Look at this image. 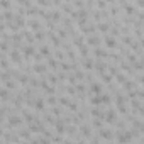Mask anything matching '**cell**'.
<instances>
[{"label":"cell","mask_w":144,"mask_h":144,"mask_svg":"<svg viewBox=\"0 0 144 144\" xmlns=\"http://www.w3.org/2000/svg\"><path fill=\"white\" fill-rule=\"evenodd\" d=\"M110 102H112V98H110L109 95H105L103 92L90 98V103H93V105H98V103H110Z\"/></svg>","instance_id":"6da1fadb"},{"label":"cell","mask_w":144,"mask_h":144,"mask_svg":"<svg viewBox=\"0 0 144 144\" xmlns=\"http://www.w3.org/2000/svg\"><path fill=\"white\" fill-rule=\"evenodd\" d=\"M98 136L102 139H105V141H112V139H114V131H112V129H100Z\"/></svg>","instance_id":"7a4b0ae2"},{"label":"cell","mask_w":144,"mask_h":144,"mask_svg":"<svg viewBox=\"0 0 144 144\" xmlns=\"http://www.w3.org/2000/svg\"><path fill=\"white\" fill-rule=\"evenodd\" d=\"M53 125L56 127L58 134H64V132H66V124H64L63 119H58V120H54V124H53Z\"/></svg>","instance_id":"3957f363"},{"label":"cell","mask_w":144,"mask_h":144,"mask_svg":"<svg viewBox=\"0 0 144 144\" xmlns=\"http://www.w3.org/2000/svg\"><path fill=\"white\" fill-rule=\"evenodd\" d=\"M103 44H105L109 49H114V48H117V39L112 37V36H105V39H103Z\"/></svg>","instance_id":"277c9868"},{"label":"cell","mask_w":144,"mask_h":144,"mask_svg":"<svg viewBox=\"0 0 144 144\" xmlns=\"http://www.w3.org/2000/svg\"><path fill=\"white\" fill-rule=\"evenodd\" d=\"M86 44L93 46V48H100V37L98 36H88L86 37Z\"/></svg>","instance_id":"5b68a950"},{"label":"cell","mask_w":144,"mask_h":144,"mask_svg":"<svg viewBox=\"0 0 144 144\" xmlns=\"http://www.w3.org/2000/svg\"><path fill=\"white\" fill-rule=\"evenodd\" d=\"M24 122L22 117H19V115H10L9 117V125L10 127H15V125H20Z\"/></svg>","instance_id":"8992f818"},{"label":"cell","mask_w":144,"mask_h":144,"mask_svg":"<svg viewBox=\"0 0 144 144\" xmlns=\"http://www.w3.org/2000/svg\"><path fill=\"white\" fill-rule=\"evenodd\" d=\"M93 53H95V56L98 58V59H102V58L103 59H105V58H110V53L107 51V49H102V48H95Z\"/></svg>","instance_id":"52a82bcc"},{"label":"cell","mask_w":144,"mask_h":144,"mask_svg":"<svg viewBox=\"0 0 144 144\" xmlns=\"http://www.w3.org/2000/svg\"><path fill=\"white\" fill-rule=\"evenodd\" d=\"M22 53H24V54H26L27 58H31V56H36V54H37V51H36L34 46H24V48H22Z\"/></svg>","instance_id":"ba28073f"},{"label":"cell","mask_w":144,"mask_h":144,"mask_svg":"<svg viewBox=\"0 0 144 144\" xmlns=\"http://www.w3.org/2000/svg\"><path fill=\"white\" fill-rule=\"evenodd\" d=\"M32 70H34L36 73H46V71H48V66L42 64V63H36L34 66H32Z\"/></svg>","instance_id":"9c48e42d"},{"label":"cell","mask_w":144,"mask_h":144,"mask_svg":"<svg viewBox=\"0 0 144 144\" xmlns=\"http://www.w3.org/2000/svg\"><path fill=\"white\" fill-rule=\"evenodd\" d=\"M10 59H12L14 63H22V58H20V53L17 51V49H14V51L10 53Z\"/></svg>","instance_id":"30bf717a"},{"label":"cell","mask_w":144,"mask_h":144,"mask_svg":"<svg viewBox=\"0 0 144 144\" xmlns=\"http://www.w3.org/2000/svg\"><path fill=\"white\" fill-rule=\"evenodd\" d=\"M90 92H95L97 95H98V93H102V83H98V81H93V83L90 85Z\"/></svg>","instance_id":"8fae6325"},{"label":"cell","mask_w":144,"mask_h":144,"mask_svg":"<svg viewBox=\"0 0 144 144\" xmlns=\"http://www.w3.org/2000/svg\"><path fill=\"white\" fill-rule=\"evenodd\" d=\"M39 53H41L42 58H51V49H49L48 46H41V48H39Z\"/></svg>","instance_id":"7c38bea8"},{"label":"cell","mask_w":144,"mask_h":144,"mask_svg":"<svg viewBox=\"0 0 144 144\" xmlns=\"http://www.w3.org/2000/svg\"><path fill=\"white\" fill-rule=\"evenodd\" d=\"M80 132L83 134V137H90V132H92V131H90V125L88 124H83L80 127Z\"/></svg>","instance_id":"4fadbf2b"},{"label":"cell","mask_w":144,"mask_h":144,"mask_svg":"<svg viewBox=\"0 0 144 144\" xmlns=\"http://www.w3.org/2000/svg\"><path fill=\"white\" fill-rule=\"evenodd\" d=\"M83 68H85V70H92V68H93V59H90V58H83Z\"/></svg>","instance_id":"5bb4252c"},{"label":"cell","mask_w":144,"mask_h":144,"mask_svg":"<svg viewBox=\"0 0 144 144\" xmlns=\"http://www.w3.org/2000/svg\"><path fill=\"white\" fill-rule=\"evenodd\" d=\"M93 127L102 129L103 127V119H93Z\"/></svg>","instance_id":"9a60e30c"},{"label":"cell","mask_w":144,"mask_h":144,"mask_svg":"<svg viewBox=\"0 0 144 144\" xmlns=\"http://www.w3.org/2000/svg\"><path fill=\"white\" fill-rule=\"evenodd\" d=\"M3 85H5V90H12V88H15V83H14L12 80H7V81H3Z\"/></svg>","instance_id":"2e32d148"},{"label":"cell","mask_w":144,"mask_h":144,"mask_svg":"<svg viewBox=\"0 0 144 144\" xmlns=\"http://www.w3.org/2000/svg\"><path fill=\"white\" fill-rule=\"evenodd\" d=\"M102 76V83H110L112 81V76L110 75H100Z\"/></svg>","instance_id":"e0dca14e"},{"label":"cell","mask_w":144,"mask_h":144,"mask_svg":"<svg viewBox=\"0 0 144 144\" xmlns=\"http://www.w3.org/2000/svg\"><path fill=\"white\" fill-rule=\"evenodd\" d=\"M34 39H39V41H42V39H44V32H42V31H37V32L34 34Z\"/></svg>","instance_id":"ac0fdd59"},{"label":"cell","mask_w":144,"mask_h":144,"mask_svg":"<svg viewBox=\"0 0 144 144\" xmlns=\"http://www.w3.org/2000/svg\"><path fill=\"white\" fill-rule=\"evenodd\" d=\"M0 49H2V51H7V49H9V42L2 41V42H0Z\"/></svg>","instance_id":"d6986e66"},{"label":"cell","mask_w":144,"mask_h":144,"mask_svg":"<svg viewBox=\"0 0 144 144\" xmlns=\"http://www.w3.org/2000/svg\"><path fill=\"white\" fill-rule=\"evenodd\" d=\"M51 112L54 114V115H61V114H63V112H61V109H59V107H53V110H51Z\"/></svg>","instance_id":"ffe728a7"},{"label":"cell","mask_w":144,"mask_h":144,"mask_svg":"<svg viewBox=\"0 0 144 144\" xmlns=\"http://www.w3.org/2000/svg\"><path fill=\"white\" fill-rule=\"evenodd\" d=\"M48 103L54 105V103H56V98H54V97H48Z\"/></svg>","instance_id":"44dd1931"},{"label":"cell","mask_w":144,"mask_h":144,"mask_svg":"<svg viewBox=\"0 0 144 144\" xmlns=\"http://www.w3.org/2000/svg\"><path fill=\"white\" fill-rule=\"evenodd\" d=\"M76 144H85V141H78V142H76Z\"/></svg>","instance_id":"7402d4cb"},{"label":"cell","mask_w":144,"mask_h":144,"mask_svg":"<svg viewBox=\"0 0 144 144\" xmlns=\"http://www.w3.org/2000/svg\"><path fill=\"white\" fill-rule=\"evenodd\" d=\"M2 134H3V131H2V129H0V136H2Z\"/></svg>","instance_id":"603a6c76"}]
</instances>
